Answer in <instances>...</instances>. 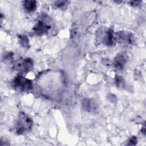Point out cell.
Instances as JSON below:
<instances>
[{
	"instance_id": "4",
	"label": "cell",
	"mask_w": 146,
	"mask_h": 146,
	"mask_svg": "<svg viewBox=\"0 0 146 146\" xmlns=\"http://www.w3.org/2000/svg\"><path fill=\"white\" fill-rule=\"evenodd\" d=\"M33 60L29 58L18 59L14 64V68L21 73H26L32 70Z\"/></svg>"
},
{
	"instance_id": "5",
	"label": "cell",
	"mask_w": 146,
	"mask_h": 146,
	"mask_svg": "<svg viewBox=\"0 0 146 146\" xmlns=\"http://www.w3.org/2000/svg\"><path fill=\"white\" fill-rule=\"evenodd\" d=\"M51 29L50 21L48 18L43 17L39 19L34 25L33 31L36 35H43L50 31Z\"/></svg>"
},
{
	"instance_id": "13",
	"label": "cell",
	"mask_w": 146,
	"mask_h": 146,
	"mask_svg": "<svg viewBox=\"0 0 146 146\" xmlns=\"http://www.w3.org/2000/svg\"><path fill=\"white\" fill-rule=\"evenodd\" d=\"M131 5L132 6H137L139 5L140 3H141V1H131Z\"/></svg>"
},
{
	"instance_id": "1",
	"label": "cell",
	"mask_w": 146,
	"mask_h": 146,
	"mask_svg": "<svg viewBox=\"0 0 146 146\" xmlns=\"http://www.w3.org/2000/svg\"><path fill=\"white\" fill-rule=\"evenodd\" d=\"M32 127V119L24 112H20L15 127L16 133L18 135H24L29 132Z\"/></svg>"
},
{
	"instance_id": "7",
	"label": "cell",
	"mask_w": 146,
	"mask_h": 146,
	"mask_svg": "<svg viewBox=\"0 0 146 146\" xmlns=\"http://www.w3.org/2000/svg\"><path fill=\"white\" fill-rule=\"evenodd\" d=\"M127 61V57L125 53H120L117 55L113 59V64L115 68L121 70L124 68Z\"/></svg>"
},
{
	"instance_id": "12",
	"label": "cell",
	"mask_w": 146,
	"mask_h": 146,
	"mask_svg": "<svg viewBox=\"0 0 146 146\" xmlns=\"http://www.w3.org/2000/svg\"><path fill=\"white\" fill-rule=\"evenodd\" d=\"M137 141V138L135 136H131L130 138L128 139L127 142V145H135L136 144Z\"/></svg>"
},
{
	"instance_id": "6",
	"label": "cell",
	"mask_w": 146,
	"mask_h": 146,
	"mask_svg": "<svg viewBox=\"0 0 146 146\" xmlns=\"http://www.w3.org/2000/svg\"><path fill=\"white\" fill-rule=\"evenodd\" d=\"M115 42L126 45L132 44L134 42L133 34L128 31H117L115 33Z\"/></svg>"
},
{
	"instance_id": "2",
	"label": "cell",
	"mask_w": 146,
	"mask_h": 146,
	"mask_svg": "<svg viewBox=\"0 0 146 146\" xmlns=\"http://www.w3.org/2000/svg\"><path fill=\"white\" fill-rule=\"evenodd\" d=\"M11 85L14 90L20 92L30 91L33 87V82L21 75L15 77L12 81Z\"/></svg>"
},
{
	"instance_id": "11",
	"label": "cell",
	"mask_w": 146,
	"mask_h": 146,
	"mask_svg": "<svg viewBox=\"0 0 146 146\" xmlns=\"http://www.w3.org/2000/svg\"><path fill=\"white\" fill-rule=\"evenodd\" d=\"M68 3L67 1H58L54 2V5L57 8H64L67 6Z\"/></svg>"
},
{
	"instance_id": "3",
	"label": "cell",
	"mask_w": 146,
	"mask_h": 146,
	"mask_svg": "<svg viewBox=\"0 0 146 146\" xmlns=\"http://www.w3.org/2000/svg\"><path fill=\"white\" fill-rule=\"evenodd\" d=\"M96 40L107 46H112L115 42V33L111 29H100L96 32Z\"/></svg>"
},
{
	"instance_id": "10",
	"label": "cell",
	"mask_w": 146,
	"mask_h": 146,
	"mask_svg": "<svg viewBox=\"0 0 146 146\" xmlns=\"http://www.w3.org/2000/svg\"><path fill=\"white\" fill-rule=\"evenodd\" d=\"M20 44L24 47L28 48L30 46L27 37L25 35H19L18 36Z\"/></svg>"
},
{
	"instance_id": "9",
	"label": "cell",
	"mask_w": 146,
	"mask_h": 146,
	"mask_svg": "<svg viewBox=\"0 0 146 146\" xmlns=\"http://www.w3.org/2000/svg\"><path fill=\"white\" fill-rule=\"evenodd\" d=\"M23 6L27 12H33L36 8V2L32 0H26L23 2Z\"/></svg>"
},
{
	"instance_id": "14",
	"label": "cell",
	"mask_w": 146,
	"mask_h": 146,
	"mask_svg": "<svg viewBox=\"0 0 146 146\" xmlns=\"http://www.w3.org/2000/svg\"><path fill=\"white\" fill-rule=\"evenodd\" d=\"M141 132L145 135V124H144L143 127L141 128Z\"/></svg>"
},
{
	"instance_id": "8",
	"label": "cell",
	"mask_w": 146,
	"mask_h": 146,
	"mask_svg": "<svg viewBox=\"0 0 146 146\" xmlns=\"http://www.w3.org/2000/svg\"><path fill=\"white\" fill-rule=\"evenodd\" d=\"M83 108L88 112H95L98 109V105L96 102L90 99H85L82 101Z\"/></svg>"
}]
</instances>
